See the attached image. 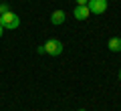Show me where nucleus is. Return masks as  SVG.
<instances>
[{"instance_id": "1", "label": "nucleus", "mask_w": 121, "mask_h": 111, "mask_svg": "<svg viewBox=\"0 0 121 111\" xmlns=\"http://www.w3.org/2000/svg\"><path fill=\"white\" fill-rule=\"evenodd\" d=\"M0 24H2V28L16 30L18 26H20V16H16V14H14L12 10H8V12L0 14Z\"/></svg>"}, {"instance_id": "2", "label": "nucleus", "mask_w": 121, "mask_h": 111, "mask_svg": "<svg viewBox=\"0 0 121 111\" xmlns=\"http://www.w3.org/2000/svg\"><path fill=\"white\" fill-rule=\"evenodd\" d=\"M43 47H44V53H47V55H51V57H59L60 53H63V43H60V40H56V39L47 40Z\"/></svg>"}, {"instance_id": "3", "label": "nucleus", "mask_w": 121, "mask_h": 111, "mask_svg": "<svg viewBox=\"0 0 121 111\" xmlns=\"http://www.w3.org/2000/svg\"><path fill=\"white\" fill-rule=\"evenodd\" d=\"M87 6H89L91 14H103L107 10V0H89Z\"/></svg>"}, {"instance_id": "4", "label": "nucleus", "mask_w": 121, "mask_h": 111, "mask_svg": "<svg viewBox=\"0 0 121 111\" xmlns=\"http://www.w3.org/2000/svg\"><path fill=\"white\" fill-rule=\"evenodd\" d=\"M89 14H91V10H89V6L87 4H81V6H75V10H73V16L77 18V20H87L89 18Z\"/></svg>"}, {"instance_id": "5", "label": "nucleus", "mask_w": 121, "mask_h": 111, "mask_svg": "<svg viewBox=\"0 0 121 111\" xmlns=\"http://www.w3.org/2000/svg\"><path fill=\"white\" fill-rule=\"evenodd\" d=\"M65 18H67L65 10H55V12L51 14V22H52V24H55V26L63 24V22H65Z\"/></svg>"}, {"instance_id": "6", "label": "nucleus", "mask_w": 121, "mask_h": 111, "mask_svg": "<svg viewBox=\"0 0 121 111\" xmlns=\"http://www.w3.org/2000/svg\"><path fill=\"white\" fill-rule=\"evenodd\" d=\"M107 49L111 53H121V39L119 36H111L109 43H107Z\"/></svg>"}, {"instance_id": "7", "label": "nucleus", "mask_w": 121, "mask_h": 111, "mask_svg": "<svg viewBox=\"0 0 121 111\" xmlns=\"http://www.w3.org/2000/svg\"><path fill=\"white\" fill-rule=\"evenodd\" d=\"M10 10V6L6 4V2H0V14H4V12H8Z\"/></svg>"}, {"instance_id": "8", "label": "nucleus", "mask_w": 121, "mask_h": 111, "mask_svg": "<svg viewBox=\"0 0 121 111\" xmlns=\"http://www.w3.org/2000/svg\"><path fill=\"white\" fill-rule=\"evenodd\" d=\"M36 53H39V55H47V53H44V47H36Z\"/></svg>"}, {"instance_id": "9", "label": "nucleus", "mask_w": 121, "mask_h": 111, "mask_svg": "<svg viewBox=\"0 0 121 111\" xmlns=\"http://www.w3.org/2000/svg\"><path fill=\"white\" fill-rule=\"evenodd\" d=\"M75 2H77V4L81 6V4H87V2H89V0H75Z\"/></svg>"}, {"instance_id": "10", "label": "nucleus", "mask_w": 121, "mask_h": 111, "mask_svg": "<svg viewBox=\"0 0 121 111\" xmlns=\"http://www.w3.org/2000/svg\"><path fill=\"white\" fill-rule=\"evenodd\" d=\"M2 32H4V28H2V24H0V36H2Z\"/></svg>"}, {"instance_id": "11", "label": "nucleus", "mask_w": 121, "mask_h": 111, "mask_svg": "<svg viewBox=\"0 0 121 111\" xmlns=\"http://www.w3.org/2000/svg\"><path fill=\"white\" fill-rule=\"evenodd\" d=\"M119 81H121V69H119Z\"/></svg>"}, {"instance_id": "12", "label": "nucleus", "mask_w": 121, "mask_h": 111, "mask_svg": "<svg viewBox=\"0 0 121 111\" xmlns=\"http://www.w3.org/2000/svg\"><path fill=\"white\" fill-rule=\"evenodd\" d=\"M79 111H85V109H79Z\"/></svg>"}]
</instances>
